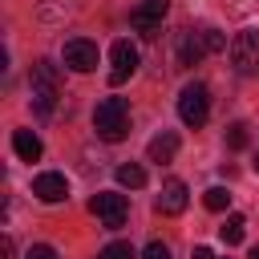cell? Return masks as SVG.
Returning a JSON list of instances; mask_svg holds the SVG:
<instances>
[{
	"label": "cell",
	"mask_w": 259,
	"mask_h": 259,
	"mask_svg": "<svg viewBox=\"0 0 259 259\" xmlns=\"http://www.w3.org/2000/svg\"><path fill=\"white\" fill-rule=\"evenodd\" d=\"M178 117H182L190 130L206 125V117H210V93H206L202 81H190V85L178 93Z\"/></svg>",
	"instance_id": "obj_3"
},
{
	"label": "cell",
	"mask_w": 259,
	"mask_h": 259,
	"mask_svg": "<svg viewBox=\"0 0 259 259\" xmlns=\"http://www.w3.org/2000/svg\"><path fill=\"white\" fill-rule=\"evenodd\" d=\"M142 259H170V247L154 239V243H146V251H142Z\"/></svg>",
	"instance_id": "obj_20"
},
{
	"label": "cell",
	"mask_w": 259,
	"mask_h": 259,
	"mask_svg": "<svg viewBox=\"0 0 259 259\" xmlns=\"http://www.w3.org/2000/svg\"><path fill=\"white\" fill-rule=\"evenodd\" d=\"M61 61H65L73 73H93V69H97V45L85 40V36H69L65 49H61Z\"/></svg>",
	"instance_id": "obj_5"
},
{
	"label": "cell",
	"mask_w": 259,
	"mask_h": 259,
	"mask_svg": "<svg viewBox=\"0 0 259 259\" xmlns=\"http://www.w3.org/2000/svg\"><path fill=\"white\" fill-rule=\"evenodd\" d=\"M194 259H214V251L210 247H194Z\"/></svg>",
	"instance_id": "obj_22"
},
{
	"label": "cell",
	"mask_w": 259,
	"mask_h": 259,
	"mask_svg": "<svg viewBox=\"0 0 259 259\" xmlns=\"http://www.w3.org/2000/svg\"><path fill=\"white\" fill-rule=\"evenodd\" d=\"M202 202H206V210H214V214H223V210L231 206V190H227V186H210V190L202 194Z\"/></svg>",
	"instance_id": "obj_16"
},
{
	"label": "cell",
	"mask_w": 259,
	"mask_h": 259,
	"mask_svg": "<svg viewBox=\"0 0 259 259\" xmlns=\"http://www.w3.org/2000/svg\"><path fill=\"white\" fill-rule=\"evenodd\" d=\"M186 202H190V190H186V182H182V178H166V182H162V190H158V198H154L158 214H182V210H186Z\"/></svg>",
	"instance_id": "obj_8"
},
{
	"label": "cell",
	"mask_w": 259,
	"mask_h": 259,
	"mask_svg": "<svg viewBox=\"0 0 259 259\" xmlns=\"http://www.w3.org/2000/svg\"><path fill=\"white\" fill-rule=\"evenodd\" d=\"M202 53H206L202 32H182V36H178V65H182V69L198 65V61H202Z\"/></svg>",
	"instance_id": "obj_11"
},
{
	"label": "cell",
	"mask_w": 259,
	"mask_h": 259,
	"mask_svg": "<svg viewBox=\"0 0 259 259\" xmlns=\"http://www.w3.org/2000/svg\"><path fill=\"white\" fill-rule=\"evenodd\" d=\"M93 130H97V138H105V142H121V138L130 134V101H125V97H105V101H97V109H93Z\"/></svg>",
	"instance_id": "obj_2"
},
{
	"label": "cell",
	"mask_w": 259,
	"mask_h": 259,
	"mask_svg": "<svg viewBox=\"0 0 259 259\" xmlns=\"http://www.w3.org/2000/svg\"><path fill=\"white\" fill-rule=\"evenodd\" d=\"M231 65L243 77H259V28H243L231 40Z\"/></svg>",
	"instance_id": "obj_4"
},
{
	"label": "cell",
	"mask_w": 259,
	"mask_h": 259,
	"mask_svg": "<svg viewBox=\"0 0 259 259\" xmlns=\"http://www.w3.org/2000/svg\"><path fill=\"white\" fill-rule=\"evenodd\" d=\"M97 259H134V247L130 243H109L97 251Z\"/></svg>",
	"instance_id": "obj_18"
},
{
	"label": "cell",
	"mask_w": 259,
	"mask_h": 259,
	"mask_svg": "<svg viewBox=\"0 0 259 259\" xmlns=\"http://www.w3.org/2000/svg\"><path fill=\"white\" fill-rule=\"evenodd\" d=\"M117 182H121L125 190H142V186H146V170H142L138 162H121V166H117Z\"/></svg>",
	"instance_id": "obj_14"
},
{
	"label": "cell",
	"mask_w": 259,
	"mask_h": 259,
	"mask_svg": "<svg viewBox=\"0 0 259 259\" xmlns=\"http://www.w3.org/2000/svg\"><path fill=\"white\" fill-rule=\"evenodd\" d=\"M166 12H170V0H142V4L130 12V24H134L138 32H146V36H154V28L166 20Z\"/></svg>",
	"instance_id": "obj_9"
},
{
	"label": "cell",
	"mask_w": 259,
	"mask_h": 259,
	"mask_svg": "<svg viewBox=\"0 0 259 259\" xmlns=\"http://www.w3.org/2000/svg\"><path fill=\"white\" fill-rule=\"evenodd\" d=\"M93 214L101 219V227L117 231V227H125L130 202H125V194H113V190H105V194H97V198H93Z\"/></svg>",
	"instance_id": "obj_7"
},
{
	"label": "cell",
	"mask_w": 259,
	"mask_h": 259,
	"mask_svg": "<svg viewBox=\"0 0 259 259\" xmlns=\"http://www.w3.org/2000/svg\"><path fill=\"white\" fill-rule=\"evenodd\" d=\"M202 45H206V53H223V49H227V36H223L219 28H206V32H202Z\"/></svg>",
	"instance_id": "obj_19"
},
{
	"label": "cell",
	"mask_w": 259,
	"mask_h": 259,
	"mask_svg": "<svg viewBox=\"0 0 259 259\" xmlns=\"http://www.w3.org/2000/svg\"><path fill=\"white\" fill-rule=\"evenodd\" d=\"M24 259H57V247L36 243V247H28V251H24Z\"/></svg>",
	"instance_id": "obj_21"
},
{
	"label": "cell",
	"mask_w": 259,
	"mask_h": 259,
	"mask_svg": "<svg viewBox=\"0 0 259 259\" xmlns=\"http://www.w3.org/2000/svg\"><path fill=\"white\" fill-rule=\"evenodd\" d=\"M146 154H150V162H158V166H162V162H170V158L178 154V134H174V130H162V134L150 142V150H146Z\"/></svg>",
	"instance_id": "obj_13"
},
{
	"label": "cell",
	"mask_w": 259,
	"mask_h": 259,
	"mask_svg": "<svg viewBox=\"0 0 259 259\" xmlns=\"http://www.w3.org/2000/svg\"><path fill=\"white\" fill-rule=\"evenodd\" d=\"M247 259H259V247H251V255H247Z\"/></svg>",
	"instance_id": "obj_23"
},
{
	"label": "cell",
	"mask_w": 259,
	"mask_h": 259,
	"mask_svg": "<svg viewBox=\"0 0 259 259\" xmlns=\"http://www.w3.org/2000/svg\"><path fill=\"white\" fill-rule=\"evenodd\" d=\"M255 170H259V154H255Z\"/></svg>",
	"instance_id": "obj_24"
},
{
	"label": "cell",
	"mask_w": 259,
	"mask_h": 259,
	"mask_svg": "<svg viewBox=\"0 0 259 259\" xmlns=\"http://www.w3.org/2000/svg\"><path fill=\"white\" fill-rule=\"evenodd\" d=\"M32 194H36L40 202H65V198H69V178L57 174V170H45V174L32 178Z\"/></svg>",
	"instance_id": "obj_10"
},
{
	"label": "cell",
	"mask_w": 259,
	"mask_h": 259,
	"mask_svg": "<svg viewBox=\"0 0 259 259\" xmlns=\"http://www.w3.org/2000/svg\"><path fill=\"white\" fill-rule=\"evenodd\" d=\"M28 93H32V109H36L40 117H53V113H57V101H61V77H57V65H53V61H36V65H32Z\"/></svg>",
	"instance_id": "obj_1"
},
{
	"label": "cell",
	"mask_w": 259,
	"mask_h": 259,
	"mask_svg": "<svg viewBox=\"0 0 259 259\" xmlns=\"http://www.w3.org/2000/svg\"><path fill=\"white\" fill-rule=\"evenodd\" d=\"M12 150H16L20 162H36L45 146H40V138H36L32 130H16V134H12Z\"/></svg>",
	"instance_id": "obj_12"
},
{
	"label": "cell",
	"mask_w": 259,
	"mask_h": 259,
	"mask_svg": "<svg viewBox=\"0 0 259 259\" xmlns=\"http://www.w3.org/2000/svg\"><path fill=\"white\" fill-rule=\"evenodd\" d=\"M227 146H231V150H247V125H243V121L227 125Z\"/></svg>",
	"instance_id": "obj_17"
},
{
	"label": "cell",
	"mask_w": 259,
	"mask_h": 259,
	"mask_svg": "<svg viewBox=\"0 0 259 259\" xmlns=\"http://www.w3.org/2000/svg\"><path fill=\"white\" fill-rule=\"evenodd\" d=\"M138 61H142V57H138V45H134V40H113V45H109V65H113V69H109V81L121 85L125 77H134V73H138Z\"/></svg>",
	"instance_id": "obj_6"
},
{
	"label": "cell",
	"mask_w": 259,
	"mask_h": 259,
	"mask_svg": "<svg viewBox=\"0 0 259 259\" xmlns=\"http://www.w3.org/2000/svg\"><path fill=\"white\" fill-rule=\"evenodd\" d=\"M243 235H247V223H243V214H227V223L219 227V239H223L227 247H235V243H243Z\"/></svg>",
	"instance_id": "obj_15"
}]
</instances>
